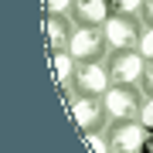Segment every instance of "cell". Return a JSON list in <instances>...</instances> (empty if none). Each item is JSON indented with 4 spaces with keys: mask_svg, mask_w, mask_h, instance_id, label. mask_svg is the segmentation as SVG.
Listing matches in <instances>:
<instances>
[{
    "mask_svg": "<svg viewBox=\"0 0 153 153\" xmlns=\"http://www.w3.org/2000/svg\"><path fill=\"white\" fill-rule=\"evenodd\" d=\"M68 112H71V119H75V126L82 133H102L112 123L102 95H78L75 92V99L68 102Z\"/></svg>",
    "mask_w": 153,
    "mask_h": 153,
    "instance_id": "obj_1",
    "label": "cell"
},
{
    "mask_svg": "<svg viewBox=\"0 0 153 153\" xmlns=\"http://www.w3.org/2000/svg\"><path fill=\"white\" fill-rule=\"evenodd\" d=\"M140 31H143V21L136 14H112L109 21L102 24V34H105L109 51H136Z\"/></svg>",
    "mask_w": 153,
    "mask_h": 153,
    "instance_id": "obj_2",
    "label": "cell"
},
{
    "mask_svg": "<svg viewBox=\"0 0 153 153\" xmlns=\"http://www.w3.org/2000/svg\"><path fill=\"white\" fill-rule=\"evenodd\" d=\"M71 88L78 95H105L112 88V78H109V65L105 58H95V61H75V78H71Z\"/></svg>",
    "mask_w": 153,
    "mask_h": 153,
    "instance_id": "obj_3",
    "label": "cell"
},
{
    "mask_svg": "<svg viewBox=\"0 0 153 153\" xmlns=\"http://www.w3.org/2000/svg\"><path fill=\"white\" fill-rule=\"evenodd\" d=\"M105 140H109V153H140L146 129L140 126V119H112L105 126Z\"/></svg>",
    "mask_w": 153,
    "mask_h": 153,
    "instance_id": "obj_4",
    "label": "cell"
},
{
    "mask_svg": "<svg viewBox=\"0 0 153 153\" xmlns=\"http://www.w3.org/2000/svg\"><path fill=\"white\" fill-rule=\"evenodd\" d=\"M105 65H109L112 85H140L146 58H143L140 51H109V55H105Z\"/></svg>",
    "mask_w": 153,
    "mask_h": 153,
    "instance_id": "obj_5",
    "label": "cell"
},
{
    "mask_svg": "<svg viewBox=\"0 0 153 153\" xmlns=\"http://www.w3.org/2000/svg\"><path fill=\"white\" fill-rule=\"evenodd\" d=\"M68 55L75 61H95V58H105L109 55V44H105V34L102 27H78L71 31V41H68Z\"/></svg>",
    "mask_w": 153,
    "mask_h": 153,
    "instance_id": "obj_6",
    "label": "cell"
},
{
    "mask_svg": "<svg viewBox=\"0 0 153 153\" xmlns=\"http://www.w3.org/2000/svg\"><path fill=\"white\" fill-rule=\"evenodd\" d=\"M105 99V109H109V119H136L140 105H143V88L140 85H112Z\"/></svg>",
    "mask_w": 153,
    "mask_h": 153,
    "instance_id": "obj_7",
    "label": "cell"
},
{
    "mask_svg": "<svg viewBox=\"0 0 153 153\" xmlns=\"http://www.w3.org/2000/svg\"><path fill=\"white\" fill-rule=\"evenodd\" d=\"M109 17H112L109 0H75L71 4V21L78 27H102Z\"/></svg>",
    "mask_w": 153,
    "mask_h": 153,
    "instance_id": "obj_8",
    "label": "cell"
},
{
    "mask_svg": "<svg viewBox=\"0 0 153 153\" xmlns=\"http://www.w3.org/2000/svg\"><path fill=\"white\" fill-rule=\"evenodd\" d=\"M71 31H75L71 14H44V38H48L51 51H68Z\"/></svg>",
    "mask_w": 153,
    "mask_h": 153,
    "instance_id": "obj_9",
    "label": "cell"
},
{
    "mask_svg": "<svg viewBox=\"0 0 153 153\" xmlns=\"http://www.w3.org/2000/svg\"><path fill=\"white\" fill-rule=\"evenodd\" d=\"M51 68H55L58 88H71V78H75V58H71L68 51H51Z\"/></svg>",
    "mask_w": 153,
    "mask_h": 153,
    "instance_id": "obj_10",
    "label": "cell"
},
{
    "mask_svg": "<svg viewBox=\"0 0 153 153\" xmlns=\"http://www.w3.org/2000/svg\"><path fill=\"white\" fill-rule=\"evenodd\" d=\"M136 51L146 61H153V24H143V31H140V44H136Z\"/></svg>",
    "mask_w": 153,
    "mask_h": 153,
    "instance_id": "obj_11",
    "label": "cell"
},
{
    "mask_svg": "<svg viewBox=\"0 0 153 153\" xmlns=\"http://www.w3.org/2000/svg\"><path fill=\"white\" fill-rule=\"evenodd\" d=\"M136 119H140V126L146 133H153V95H143V105H140V116H136Z\"/></svg>",
    "mask_w": 153,
    "mask_h": 153,
    "instance_id": "obj_12",
    "label": "cell"
},
{
    "mask_svg": "<svg viewBox=\"0 0 153 153\" xmlns=\"http://www.w3.org/2000/svg\"><path fill=\"white\" fill-rule=\"evenodd\" d=\"M140 7H143V0H109L112 14H136L140 17Z\"/></svg>",
    "mask_w": 153,
    "mask_h": 153,
    "instance_id": "obj_13",
    "label": "cell"
},
{
    "mask_svg": "<svg viewBox=\"0 0 153 153\" xmlns=\"http://www.w3.org/2000/svg\"><path fill=\"white\" fill-rule=\"evenodd\" d=\"M71 4L75 0H41L44 14H71Z\"/></svg>",
    "mask_w": 153,
    "mask_h": 153,
    "instance_id": "obj_14",
    "label": "cell"
},
{
    "mask_svg": "<svg viewBox=\"0 0 153 153\" xmlns=\"http://www.w3.org/2000/svg\"><path fill=\"white\" fill-rule=\"evenodd\" d=\"M85 143H88L95 153H109V140H105V129H102V133H85Z\"/></svg>",
    "mask_w": 153,
    "mask_h": 153,
    "instance_id": "obj_15",
    "label": "cell"
},
{
    "mask_svg": "<svg viewBox=\"0 0 153 153\" xmlns=\"http://www.w3.org/2000/svg\"><path fill=\"white\" fill-rule=\"evenodd\" d=\"M140 88H143V95H153V61H146V68H143V82H140Z\"/></svg>",
    "mask_w": 153,
    "mask_h": 153,
    "instance_id": "obj_16",
    "label": "cell"
},
{
    "mask_svg": "<svg viewBox=\"0 0 153 153\" xmlns=\"http://www.w3.org/2000/svg\"><path fill=\"white\" fill-rule=\"evenodd\" d=\"M140 21H143V24H153V0H143V7H140Z\"/></svg>",
    "mask_w": 153,
    "mask_h": 153,
    "instance_id": "obj_17",
    "label": "cell"
},
{
    "mask_svg": "<svg viewBox=\"0 0 153 153\" xmlns=\"http://www.w3.org/2000/svg\"><path fill=\"white\" fill-rule=\"evenodd\" d=\"M140 153H153V133H146V140H143V150Z\"/></svg>",
    "mask_w": 153,
    "mask_h": 153,
    "instance_id": "obj_18",
    "label": "cell"
}]
</instances>
